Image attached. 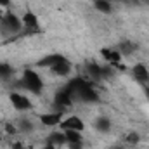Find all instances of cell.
<instances>
[{"instance_id": "2e32d148", "label": "cell", "mask_w": 149, "mask_h": 149, "mask_svg": "<svg viewBox=\"0 0 149 149\" xmlns=\"http://www.w3.org/2000/svg\"><path fill=\"white\" fill-rule=\"evenodd\" d=\"M94 127H95V130H99V132H109V130H111V121H109V118H106V116H99V118L94 121Z\"/></svg>"}, {"instance_id": "5bb4252c", "label": "cell", "mask_w": 149, "mask_h": 149, "mask_svg": "<svg viewBox=\"0 0 149 149\" xmlns=\"http://www.w3.org/2000/svg\"><path fill=\"white\" fill-rule=\"evenodd\" d=\"M17 130L23 132V134H30V132L35 130V125H33L31 120H28L26 116H23V118H19V121H17Z\"/></svg>"}, {"instance_id": "277c9868", "label": "cell", "mask_w": 149, "mask_h": 149, "mask_svg": "<svg viewBox=\"0 0 149 149\" xmlns=\"http://www.w3.org/2000/svg\"><path fill=\"white\" fill-rule=\"evenodd\" d=\"M74 97L71 95V92H68L64 87L56 94V97H54V104H56V111H64V109H68V108H71V104H73Z\"/></svg>"}, {"instance_id": "484cf974", "label": "cell", "mask_w": 149, "mask_h": 149, "mask_svg": "<svg viewBox=\"0 0 149 149\" xmlns=\"http://www.w3.org/2000/svg\"><path fill=\"white\" fill-rule=\"evenodd\" d=\"M3 139V128H2V125H0V141Z\"/></svg>"}, {"instance_id": "4316f807", "label": "cell", "mask_w": 149, "mask_h": 149, "mask_svg": "<svg viewBox=\"0 0 149 149\" xmlns=\"http://www.w3.org/2000/svg\"><path fill=\"white\" fill-rule=\"evenodd\" d=\"M116 2H121V3H128V2H132V0H116Z\"/></svg>"}, {"instance_id": "4fadbf2b", "label": "cell", "mask_w": 149, "mask_h": 149, "mask_svg": "<svg viewBox=\"0 0 149 149\" xmlns=\"http://www.w3.org/2000/svg\"><path fill=\"white\" fill-rule=\"evenodd\" d=\"M116 49H118V52H120L121 56H130V54H134V52L137 50V45H135L134 42H128V40H127V42H121Z\"/></svg>"}, {"instance_id": "9a60e30c", "label": "cell", "mask_w": 149, "mask_h": 149, "mask_svg": "<svg viewBox=\"0 0 149 149\" xmlns=\"http://www.w3.org/2000/svg\"><path fill=\"white\" fill-rule=\"evenodd\" d=\"M61 57H63L61 54H50V56L43 57L42 61H38V66H40V68H49V70H50V68H52V66H54Z\"/></svg>"}, {"instance_id": "30bf717a", "label": "cell", "mask_w": 149, "mask_h": 149, "mask_svg": "<svg viewBox=\"0 0 149 149\" xmlns=\"http://www.w3.org/2000/svg\"><path fill=\"white\" fill-rule=\"evenodd\" d=\"M47 144H52V146H57V148H61V146H66L68 142H66V135H64V130H54V132H50L49 134V137H47Z\"/></svg>"}, {"instance_id": "e0dca14e", "label": "cell", "mask_w": 149, "mask_h": 149, "mask_svg": "<svg viewBox=\"0 0 149 149\" xmlns=\"http://www.w3.org/2000/svg\"><path fill=\"white\" fill-rule=\"evenodd\" d=\"M64 135H66V142H68V144L83 142V141H81V132H76V130H64Z\"/></svg>"}, {"instance_id": "cb8c5ba5", "label": "cell", "mask_w": 149, "mask_h": 149, "mask_svg": "<svg viewBox=\"0 0 149 149\" xmlns=\"http://www.w3.org/2000/svg\"><path fill=\"white\" fill-rule=\"evenodd\" d=\"M108 149H125L123 146H120V144H114V146H109Z\"/></svg>"}, {"instance_id": "3957f363", "label": "cell", "mask_w": 149, "mask_h": 149, "mask_svg": "<svg viewBox=\"0 0 149 149\" xmlns=\"http://www.w3.org/2000/svg\"><path fill=\"white\" fill-rule=\"evenodd\" d=\"M9 101L12 104L14 109L17 111H30L33 108V102L30 101V97L23 92H10L9 94Z\"/></svg>"}, {"instance_id": "52a82bcc", "label": "cell", "mask_w": 149, "mask_h": 149, "mask_svg": "<svg viewBox=\"0 0 149 149\" xmlns=\"http://www.w3.org/2000/svg\"><path fill=\"white\" fill-rule=\"evenodd\" d=\"M132 76L135 81L142 83V85H148L149 83V68L144 63H137L132 66Z\"/></svg>"}, {"instance_id": "5b68a950", "label": "cell", "mask_w": 149, "mask_h": 149, "mask_svg": "<svg viewBox=\"0 0 149 149\" xmlns=\"http://www.w3.org/2000/svg\"><path fill=\"white\" fill-rule=\"evenodd\" d=\"M61 130H76V132H83L85 130V123L80 116L76 114H70L66 118H63L61 125H59Z\"/></svg>"}, {"instance_id": "8992f818", "label": "cell", "mask_w": 149, "mask_h": 149, "mask_svg": "<svg viewBox=\"0 0 149 149\" xmlns=\"http://www.w3.org/2000/svg\"><path fill=\"white\" fill-rule=\"evenodd\" d=\"M101 56H102V59L108 63V66H111V68H116V66H120V63H121V54L118 52V49L116 47H104L102 50H101Z\"/></svg>"}, {"instance_id": "6da1fadb", "label": "cell", "mask_w": 149, "mask_h": 149, "mask_svg": "<svg viewBox=\"0 0 149 149\" xmlns=\"http://www.w3.org/2000/svg\"><path fill=\"white\" fill-rule=\"evenodd\" d=\"M19 87L31 92V94H35V95H40L43 92V80L37 71L24 70L23 74H21V80H19Z\"/></svg>"}, {"instance_id": "7c38bea8", "label": "cell", "mask_w": 149, "mask_h": 149, "mask_svg": "<svg viewBox=\"0 0 149 149\" xmlns=\"http://www.w3.org/2000/svg\"><path fill=\"white\" fill-rule=\"evenodd\" d=\"M94 9L102 12V14H111L113 3H111V0H94Z\"/></svg>"}, {"instance_id": "d4e9b609", "label": "cell", "mask_w": 149, "mask_h": 149, "mask_svg": "<svg viewBox=\"0 0 149 149\" xmlns=\"http://www.w3.org/2000/svg\"><path fill=\"white\" fill-rule=\"evenodd\" d=\"M10 3V0H0V5H3V7H7Z\"/></svg>"}, {"instance_id": "9c48e42d", "label": "cell", "mask_w": 149, "mask_h": 149, "mask_svg": "<svg viewBox=\"0 0 149 149\" xmlns=\"http://www.w3.org/2000/svg\"><path fill=\"white\" fill-rule=\"evenodd\" d=\"M40 121L43 127H59L63 121V113L61 111H52V113H43L40 114Z\"/></svg>"}, {"instance_id": "44dd1931", "label": "cell", "mask_w": 149, "mask_h": 149, "mask_svg": "<svg viewBox=\"0 0 149 149\" xmlns=\"http://www.w3.org/2000/svg\"><path fill=\"white\" fill-rule=\"evenodd\" d=\"M70 149H83V144L81 142H73V144H66Z\"/></svg>"}, {"instance_id": "7402d4cb", "label": "cell", "mask_w": 149, "mask_h": 149, "mask_svg": "<svg viewBox=\"0 0 149 149\" xmlns=\"http://www.w3.org/2000/svg\"><path fill=\"white\" fill-rule=\"evenodd\" d=\"M26 148V144H23V142H14L12 144V149H24Z\"/></svg>"}, {"instance_id": "f1b7e54d", "label": "cell", "mask_w": 149, "mask_h": 149, "mask_svg": "<svg viewBox=\"0 0 149 149\" xmlns=\"http://www.w3.org/2000/svg\"><path fill=\"white\" fill-rule=\"evenodd\" d=\"M142 2H144V3H146V5H149V0H142Z\"/></svg>"}, {"instance_id": "ac0fdd59", "label": "cell", "mask_w": 149, "mask_h": 149, "mask_svg": "<svg viewBox=\"0 0 149 149\" xmlns=\"http://www.w3.org/2000/svg\"><path fill=\"white\" fill-rule=\"evenodd\" d=\"M12 73H14V70H12L10 64L0 63V80H7L9 76H12Z\"/></svg>"}, {"instance_id": "8fae6325", "label": "cell", "mask_w": 149, "mask_h": 149, "mask_svg": "<svg viewBox=\"0 0 149 149\" xmlns=\"http://www.w3.org/2000/svg\"><path fill=\"white\" fill-rule=\"evenodd\" d=\"M21 21H23V26L30 31H38V17L37 14L33 12H24L21 16Z\"/></svg>"}, {"instance_id": "ba28073f", "label": "cell", "mask_w": 149, "mask_h": 149, "mask_svg": "<svg viewBox=\"0 0 149 149\" xmlns=\"http://www.w3.org/2000/svg\"><path fill=\"white\" fill-rule=\"evenodd\" d=\"M71 70H73V64L63 56V57L50 68V73L56 74V76H68V74L71 73Z\"/></svg>"}, {"instance_id": "83f0119b", "label": "cell", "mask_w": 149, "mask_h": 149, "mask_svg": "<svg viewBox=\"0 0 149 149\" xmlns=\"http://www.w3.org/2000/svg\"><path fill=\"white\" fill-rule=\"evenodd\" d=\"M24 149H35V148H33V146H26Z\"/></svg>"}, {"instance_id": "603a6c76", "label": "cell", "mask_w": 149, "mask_h": 149, "mask_svg": "<svg viewBox=\"0 0 149 149\" xmlns=\"http://www.w3.org/2000/svg\"><path fill=\"white\" fill-rule=\"evenodd\" d=\"M42 149H59V148H57V146H52V144H45Z\"/></svg>"}, {"instance_id": "f546056e", "label": "cell", "mask_w": 149, "mask_h": 149, "mask_svg": "<svg viewBox=\"0 0 149 149\" xmlns=\"http://www.w3.org/2000/svg\"><path fill=\"white\" fill-rule=\"evenodd\" d=\"M148 94H149V87H148Z\"/></svg>"}, {"instance_id": "d6986e66", "label": "cell", "mask_w": 149, "mask_h": 149, "mask_svg": "<svg viewBox=\"0 0 149 149\" xmlns=\"http://www.w3.org/2000/svg\"><path fill=\"white\" fill-rule=\"evenodd\" d=\"M139 141H141V135H139L137 132H130V134L125 137V142H127L128 146H137Z\"/></svg>"}, {"instance_id": "ffe728a7", "label": "cell", "mask_w": 149, "mask_h": 149, "mask_svg": "<svg viewBox=\"0 0 149 149\" xmlns=\"http://www.w3.org/2000/svg\"><path fill=\"white\" fill-rule=\"evenodd\" d=\"M2 128H3V132H5L7 135H16V134H19L17 125H12V123H5Z\"/></svg>"}, {"instance_id": "4dcf8cb0", "label": "cell", "mask_w": 149, "mask_h": 149, "mask_svg": "<svg viewBox=\"0 0 149 149\" xmlns=\"http://www.w3.org/2000/svg\"><path fill=\"white\" fill-rule=\"evenodd\" d=\"M0 19H2V14H0Z\"/></svg>"}, {"instance_id": "7a4b0ae2", "label": "cell", "mask_w": 149, "mask_h": 149, "mask_svg": "<svg viewBox=\"0 0 149 149\" xmlns=\"http://www.w3.org/2000/svg\"><path fill=\"white\" fill-rule=\"evenodd\" d=\"M23 21L19 16H16L14 12H5L2 14V19H0V31L3 35H14V33H19L23 30Z\"/></svg>"}]
</instances>
